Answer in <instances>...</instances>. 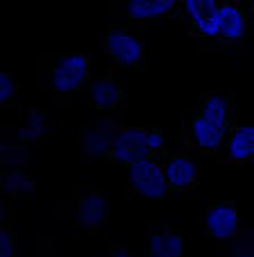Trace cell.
I'll use <instances>...</instances> for the list:
<instances>
[{"instance_id":"obj_1","label":"cell","mask_w":254,"mask_h":257,"mask_svg":"<svg viewBox=\"0 0 254 257\" xmlns=\"http://www.w3.org/2000/svg\"><path fill=\"white\" fill-rule=\"evenodd\" d=\"M249 21L252 14L247 3L220 0L195 32V39H200V50L206 55L222 53V50L245 53V34Z\"/></svg>"},{"instance_id":"obj_5","label":"cell","mask_w":254,"mask_h":257,"mask_svg":"<svg viewBox=\"0 0 254 257\" xmlns=\"http://www.w3.org/2000/svg\"><path fill=\"white\" fill-rule=\"evenodd\" d=\"M229 130L231 127H227L225 123L206 114L204 109H195V112L186 114L182 118V148L197 153V155L216 157L222 153V146H225Z\"/></svg>"},{"instance_id":"obj_12","label":"cell","mask_w":254,"mask_h":257,"mask_svg":"<svg viewBox=\"0 0 254 257\" xmlns=\"http://www.w3.org/2000/svg\"><path fill=\"white\" fill-rule=\"evenodd\" d=\"M89 93H91V102L98 112H118L125 107V84L120 82V78L116 75V68L109 66L105 78L93 80L91 87H89Z\"/></svg>"},{"instance_id":"obj_7","label":"cell","mask_w":254,"mask_h":257,"mask_svg":"<svg viewBox=\"0 0 254 257\" xmlns=\"http://www.w3.org/2000/svg\"><path fill=\"white\" fill-rule=\"evenodd\" d=\"M127 194L132 200L161 198L168 194L166 148L127 166Z\"/></svg>"},{"instance_id":"obj_16","label":"cell","mask_w":254,"mask_h":257,"mask_svg":"<svg viewBox=\"0 0 254 257\" xmlns=\"http://www.w3.org/2000/svg\"><path fill=\"white\" fill-rule=\"evenodd\" d=\"M220 0H177V19L182 21V28L188 37H195L197 28L206 21L211 10Z\"/></svg>"},{"instance_id":"obj_18","label":"cell","mask_w":254,"mask_h":257,"mask_svg":"<svg viewBox=\"0 0 254 257\" xmlns=\"http://www.w3.org/2000/svg\"><path fill=\"white\" fill-rule=\"evenodd\" d=\"M30 157L28 144L10 137L7 132H3V151H0V160L5 166H23Z\"/></svg>"},{"instance_id":"obj_10","label":"cell","mask_w":254,"mask_h":257,"mask_svg":"<svg viewBox=\"0 0 254 257\" xmlns=\"http://www.w3.org/2000/svg\"><path fill=\"white\" fill-rule=\"evenodd\" d=\"M202 225L211 239H218V243L231 239L240 230L236 203L234 200H213L202 214Z\"/></svg>"},{"instance_id":"obj_23","label":"cell","mask_w":254,"mask_h":257,"mask_svg":"<svg viewBox=\"0 0 254 257\" xmlns=\"http://www.w3.org/2000/svg\"><path fill=\"white\" fill-rule=\"evenodd\" d=\"M107 250H109L111 255H130V248H127V246H120V243H111Z\"/></svg>"},{"instance_id":"obj_17","label":"cell","mask_w":254,"mask_h":257,"mask_svg":"<svg viewBox=\"0 0 254 257\" xmlns=\"http://www.w3.org/2000/svg\"><path fill=\"white\" fill-rule=\"evenodd\" d=\"M200 109L225 123L227 127H234V96L227 91H206L200 98Z\"/></svg>"},{"instance_id":"obj_3","label":"cell","mask_w":254,"mask_h":257,"mask_svg":"<svg viewBox=\"0 0 254 257\" xmlns=\"http://www.w3.org/2000/svg\"><path fill=\"white\" fill-rule=\"evenodd\" d=\"M55 212L71 218L77 228L91 237H107L109 232V198L91 182H75L73 198L57 203Z\"/></svg>"},{"instance_id":"obj_22","label":"cell","mask_w":254,"mask_h":257,"mask_svg":"<svg viewBox=\"0 0 254 257\" xmlns=\"http://www.w3.org/2000/svg\"><path fill=\"white\" fill-rule=\"evenodd\" d=\"M0 214H3V221H10L12 218V198L3 200V205H0Z\"/></svg>"},{"instance_id":"obj_13","label":"cell","mask_w":254,"mask_h":257,"mask_svg":"<svg viewBox=\"0 0 254 257\" xmlns=\"http://www.w3.org/2000/svg\"><path fill=\"white\" fill-rule=\"evenodd\" d=\"M220 160L225 164H249L254 162V125H234L222 146Z\"/></svg>"},{"instance_id":"obj_8","label":"cell","mask_w":254,"mask_h":257,"mask_svg":"<svg viewBox=\"0 0 254 257\" xmlns=\"http://www.w3.org/2000/svg\"><path fill=\"white\" fill-rule=\"evenodd\" d=\"M120 118L116 112H105L98 121H93L89 127H84L80 135V160L87 164L93 160H109L111 141L120 125Z\"/></svg>"},{"instance_id":"obj_9","label":"cell","mask_w":254,"mask_h":257,"mask_svg":"<svg viewBox=\"0 0 254 257\" xmlns=\"http://www.w3.org/2000/svg\"><path fill=\"white\" fill-rule=\"evenodd\" d=\"M168 194L188 196L200 182V160L191 151H166Z\"/></svg>"},{"instance_id":"obj_4","label":"cell","mask_w":254,"mask_h":257,"mask_svg":"<svg viewBox=\"0 0 254 257\" xmlns=\"http://www.w3.org/2000/svg\"><path fill=\"white\" fill-rule=\"evenodd\" d=\"M100 53L111 57V64L118 68H143L145 44H143V21L111 25L100 39Z\"/></svg>"},{"instance_id":"obj_2","label":"cell","mask_w":254,"mask_h":257,"mask_svg":"<svg viewBox=\"0 0 254 257\" xmlns=\"http://www.w3.org/2000/svg\"><path fill=\"white\" fill-rule=\"evenodd\" d=\"M91 78L89 55H44L37 59V84L55 93L57 107H68L75 91Z\"/></svg>"},{"instance_id":"obj_14","label":"cell","mask_w":254,"mask_h":257,"mask_svg":"<svg viewBox=\"0 0 254 257\" xmlns=\"http://www.w3.org/2000/svg\"><path fill=\"white\" fill-rule=\"evenodd\" d=\"M0 189L12 200H30L37 194V180L21 166H7L0 175Z\"/></svg>"},{"instance_id":"obj_21","label":"cell","mask_w":254,"mask_h":257,"mask_svg":"<svg viewBox=\"0 0 254 257\" xmlns=\"http://www.w3.org/2000/svg\"><path fill=\"white\" fill-rule=\"evenodd\" d=\"M16 248H19V234L10 225V221H3V225H0V255L10 257L16 252Z\"/></svg>"},{"instance_id":"obj_15","label":"cell","mask_w":254,"mask_h":257,"mask_svg":"<svg viewBox=\"0 0 254 257\" xmlns=\"http://www.w3.org/2000/svg\"><path fill=\"white\" fill-rule=\"evenodd\" d=\"M3 132H7L10 137H14V139L23 141L28 146H34V144H44L48 139L50 132H53V123L39 109H28V121H25L23 127H7Z\"/></svg>"},{"instance_id":"obj_24","label":"cell","mask_w":254,"mask_h":257,"mask_svg":"<svg viewBox=\"0 0 254 257\" xmlns=\"http://www.w3.org/2000/svg\"><path fill=\"white\" fill-rule=\"evenodd\" d=\"M247 5H249V14H252V19H254V0L252 3H247Z\"/></svg>"},{"instance_id":"obj_6","label":"cell","mask_w":254,"mask_h":257,"mask_svg":"<svg viewBox=\"0 0 254 257\" xmlns=\"http://www.w3.org/2000/svg\"><path fill=\"white\" fill-rule=\"evenodd\" d=\"M163 148L166 146H163L161 127H132L120 123L114 135V141H111L109 160L130 166L143 157L152 155V153L163 151Z\"/></svg>"},{"instance_id":"obj_19","label":"cell","mask_w":254,"mask_h":257,"mask_svg":"<svg viewBox=\"0 0 254 257\" xmlns=\"http://www.w3.org/2000/svg\"><path fill=\"white\" fill-rule=\"evenodd\" d=\"M225 255H254V228H243L231 239L218 243Z\"/></svg>"},{"instance_id":"obj_20","label":"cell","mask_w":254,"mask_h":257,"mask_svg":"<svg viewBox=\"0 0 254 257\" xmlns=\"http://www.w3.org/2000/svg\"><path fill=\"white\" fill-rule=\"evenodd\" d=\"M19 98V80L12 73L0 75V107H16Z\"/></svg>"},{"instance_id":"obj_11","label":"cell","mask_w":254,"mask_h":257,"mask_svg":"<svg viewBox=\"0 0 254 257\" xmlns=\"http://www.w3.org/2000/svg\"><path fill=\"white\" fill-rule=\"evenodd\" d=\"M145 237H148L150 255L168 257V255H182L184 239L177 228L161 218H148L145 221Z\"/></svg>"}]
</instances>
